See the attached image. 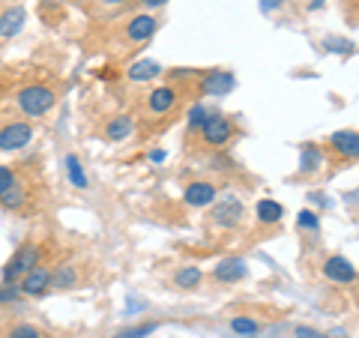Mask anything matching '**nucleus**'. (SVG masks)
Segmentation results:
<instances>
[{"label": "nucleus", "mask_w": 359, "mask_h": 338, "mask_svg": "<svg viewBox=\"0 0 359 338\" xmlns=\"http://www.w3.org/2000/svg\"><path fill=\"white\" fill-rule=\"evenodd\" d=\"M15 105H18V111L25 117L39 120V117L48 114L54 105H57V93H54L48 84H27V87H21L15 93Z\"/></svg>", "instance_id": "obj_1"}, {"label": "nucleus", "mask_w": 359, "mask_h": 338, "mask_svg": "<svg viewBox=\"0 0 359 338\" xmlns=\"http://www.w3.org/2000/svg\"><path fill=\"white\" fill-rule=\"evenodd\" d=\"M237 135H240L237 120L228 117V114H216V111H210V117L204 123V129L198 132V138L210 150H224V147H231Z\"/></svg>", "instance_id": "obj_2"}, {"label": "nucleus", "mask_w": 359, "mask_h": 338, "mask_svg": "<svg viewBox=\"0 0 359 338\" xmlns=\"http://www.w3.org/2000/svg\"><path fill=\"white\" fill-rule=\"evenodd\" d=\"M36 264H42L39 243H21L15 249V255L9 257V264L4 266V285H15V281H21V276L30 273Z\"/></svg>", "instance_id": "obj_3"}, {"label": "nucleus", "mask_w": 359, "mask_h": 338, "mask_svg": "<svg viewBox=\"0 0 359 338\" xmlns=\"http://www.w3.org/2000/svg\"><path fill=\"white\" fill-rule=\"evenodd\" d=\"M159 15L156 13H135L126 25H123L120 30V36L126 45H147L153 36H156V30H159Z\"/></svg>", "instance_id": "obj_4"}, {"label": "nucleus", "mask_w": 359, "mask_h": 338, "mask_svg": "<svg viewBox=\"0 0 359 338\" xmlns=\"http://www.w3.org/2000/svg\"><path fill=\"white\" fill-rule=\"evenodd\" d=\"M33 141V126L27 120H9L0 126V153H21Z\"/></svg>", "instance_id": "obj_5"}, {"label": "nucleus", "mask_w": 359, "mask_h": 338, "mask_svg": "<svg viewBox=\"0 0 359 338\" xmlns=\"http://www.w3.org/2000/svg\"><path fill=\"white\" fill-rule=\"evenodd\" d=\"M327 153L339 162H356L359 159V132L356 129H339L327 138Z\"/></svg>", "instance_id": "obj_6"}, {"label": "nucleus", "mask_w": 359, "mask_h": 338, "mask_svg": "<svg viewBox=\"0 0 359 338\" xmlns=\"http://www.w3.org/2000/svg\"><path fill=\"white\" fill-rule=\"evenodd\" d=\"M180 102V90L174 84H162V87H153L147 99H144V111L150 117H168Z\"/></svg>", "instance_id": "obj_7"}, {"label": "nucleus", "mask_w": 359, "mask_h": 338, "mask_svg": "<svg viewBox=\"0 0 359 338\" xmlns=\"http://www.w3.org/2000/svg\"><path fill=\"white\" fill-rule=\"evenodd\" d=\"M243 219H245V207L237 198L219 201V204H212V210H210V224L219 231H233Z\"/></svg>", "instance_id": "obj_8"}, {"label": "nucleus", "mask_w": 359, "mask_h": 338, "mask_svg": "<svg viewBox=\"0 0 359 338\" xmlns=\"http://www.w3.org/2000/svg\"><path fill=\"white\" fill-rule=\"evenodd\" d=\"M320 269H323V278L332 281V285H353V281L359 278L356 266L347 261L344 255H330L327 261H323Z\"/></svg>", "instance_id": "obj_9"}, {"label": "nucleus", "mask_w": 359, "mask_h": 338, "mask_svg": "<svg viewBox=\"0 0 359 338\" xmlns=\"http://www.w3.org/2000/svg\"><path fill=\"white\" fill-rule=\"evenodd\" d=\"M216 198H219V189H216V183H210V180H192V183L183 189V201L195 210L212 207Z\"/></svg>", "instance_id": "obj_10"}, {"label": "nucleus", "mask_w": 359, "mask_h": 338, "mask_svg": "<svg viewBox=\"0 0 359 338\" xmlns=\"http://www.w3.org/2000/svg\"><path fill=\"white\" fill-rule=\"evenodd\" d=\"M18 288H21V294H25V297H42V294H48V290H51V266L36 264L30 273L21 276Z\"/></svg>", "instance_id": "obj_11"}, {"label": "nucleus", "mask_w": 359, "mask_h": 338, "mask_svg": "<svg viewBox=\"0 0 359 338\" xmlns=\"http://www.w3.org/2000/svg\"><path fill=\"white\" fill-rule=\"evenodd\" d=\"M245 276H249V266H245V261H240V257H224V261H219L216 269H212V278H216L219 285H237Z\"/></svg>", "instance_id": "obj_12"}, {"label": "nucleus", "mask_w": 359, "mask_h": 338, "mask_svg": "<svg viewBox=\"0 0 359 338\" xmlns=\"http://www.w3.org/2000/svg\"><path fill=\"white\" fill-rule=\"evenodd\" d=\"M282 216H285V207L273 198H261L255 204V222L261 224V228H278V224H282Z\"/></svg>", "instance_id": "obj_13"}, {"label": "nucleus", "mask_w": 359, "mask_h": 338, "mask_svg": "<svg viewBox=\"0 0 359 338\" xmlns=\"http://www.w3.org/2000/svg\"><path fill=\"white\" fill-rule=\"evenodd\" d=\"M231 87H233V75L224 69H212L201 78V93H207V96H224Z\"/></svg>", "instance_id": "obj_14"}, {"label": "nucleus", "mask_w": 359, "mask_h": 338, "mask_svg": "<svg viewBox=\"0 0 359 338\" xmlns=\"http://www.w3.org/2000/svg\"><path fill=\"white\" fill-rule=\"evenodd\" d=\"M81 281V273H78L75 264H60L51 269V290H72Z\"/></svg>", "instance_id": "obj_15"}, {"label": "nucleus", "mask_w": 359, "mask_h": 338, "mask_svg": "<svg viewBox=\"0 0 359 338\" xmlns=\"http://www.w3.org/2000/svg\"><path fill=\"white\" fill-rule=\"evenodd\" d=\"M25 27V9L21 6H9L0 13V39H13L15 33Z\"/></svg>", "instance_id": "obj_16"}, {"label": "nucleus", "mask_w": 359, "mask_h": 338, "mask_svg": "<svg viewBox=\"0 0 359 338\" xmlns=\"http://www.w3.org/2000/svg\"><path fill=\"white\" fill-rule=\"evenodd\" d=\"M162 75V66L156 63V60H138V63H132L129 69H126V78L132 84H144V81H156V78Z\"/></svg>", "instance_id": "obj_17"}, {"label": "nucleus", "mask_w": 359, "mask_h": 338, "mask_svg": "<svg viewBox=\"0 0 359 338\" xmlns=\"http://www.w3.org/2000/svg\"><path fill=\"white\" fill-rule=\"evenodd\" d=\"M27 198H30V191H27V186L21 183V177L15 180V186L6 191V195H0V207L4 210H13V212H21L27 207Z\"/></svg>", "instance_id": "obj_18"}, {"label": "nucleus", "mask_w": 359, "mask_h": 338, "mask_svg": "<svg viewBox=\"0 0 359 338\" xmlns=\"http://www.w3.org/2000/svg\"><path fill=\"white\" fill-rule=\"evenodd\" d=\"M201 285H204V273H201L198 266H180L174 273V288L177 290H198Z\"/></svg>", "instance_id": "obj_19"}, {"label": "nucleus", "mask_w": 359, "mask_h": 338, "mask_svg": "<svg viewBox=\"0 0 359 338\" xmlns=\"http://www.w3.org/2000/svg\"><path fill=\"white\" fill-rule=\"evenodd\" d=\"M323 168V150L318 144H306L299 150V174H314Z\"/></svg>", "instance_id": "obj_20"}, {"label": "nucleus", "mask_w": 359, "mask_h": 338, "mask_svg": "<svg viewBox=\"0 0 359 338\" xmlns=\"http://www.w3.org/2000/svg\"><path fill=\"white\" fill-rule=\"evenodd\" d=\"M132 132H135V120H132L129 114H117V117L108 120L105 138H108V141H123V138H129Z\"/></svg>", "instance_id": "obj_21"}, {"label": "nucleus", "mask_w": 359, "mask_h": 338, "mask_svg": "<svg viewBox=\"0 0 359 338\" xmlns=\"http://www.w3.org/2000/svg\"><path fill=\"white\" fill-rule=\"evenodd\" d=\"M297 231L302 236H309V243H314L320 236V216L314 210H302L297 216Z\"/></svg>", "instance_id": "obj_22"}, {"label": "nucleus", "mask_w": 359, "mask_h": 338, "mask_svg": "<svg viewBox=\"0 0 359 338\" xmlns=\"http://www.w3.org/2000/svg\"><path fill=\"white\" fill-rule=\"evenodd\" d=\"M66 174H69V180H72L75 189H87V186H90V180H87L84 168H81V159H78L75 153L66 156Z\"/></svg>", "instance_id": "obj_23"}, {"label": "nucleus", "mask_w": 359, "mask_h": 338, "mask_svg": "<svg viewBox=\"0 0 359 338\" xmlns=\"http://www.w3.org/2000/svg\"><path fill=\"white\" fill-rule=\"evenodd\" d=\"M207 117H210V111L204 105H192V108H189V138H195V135L204 129Z\"/></svg>", "instance_id": "obj_24"}, {"label": "nucleus", "mask_w": 359, "mask_h": 338, "mask_svg": "<svg viewBox=\"0 0 359 338\" xmlns=\"http://www.w3.org/2000/svg\"><path fill=\"white\" fill-rule=\"evenodd\" d=\"M231 332H237V335H257V332H261V323L252 320V318H231Z\"/></svg>", "instance_id": "obj_25"}, {"label": "nucleus", "mask_w": 359, "mask_h": 338, "mask_svg": "<svg viewBox=\"0 0 359 338\" xmlns=\"http://www.w3.org/2000/svg\"><path fill=\"white\" fill-rule=\"evenodd\" d=\"M159 330V323H141V326H129V330H123V332H117L114 338H147L150 332H156Z\"/></svg>", "instance_id": "obj_26"}, {"label": "nucleus", "mask_w": 359, "mask_h": 338, "mask_svg": "<svg viewBox=\"0 0 359 338\" xmlns=\"http://www.w3.org/2000/svg\"><path fill=\"white\" fill-rule=\"evenodd\" d=\"M6 338H42V332L33 323H15V326H9Z\"/></svg>", "instance_id": "obj_27"}, {"label": "nucleus", "mask_w": 359, "mask_h": 338, "mask_svg": "<svg viewBox=\"0 0 359 338\" xmlns=\"http://www.w3.org/2000/svg\"><path fill=\"white\" fill-rule=\"evenodd\" d=\"M15 180H18V171H15V168L0 165V195H6V191L15 186Z\"/></svg>", "instance_id": "obj_28"}, {"label": "nucleus", "mask_w": 359, "mask_h": 338, "mask_svg": "<svg viewBox=\"0 0 359 338\" xmlns=\"http://www.w3.org/2000/svg\"><path fill=\"white\" fill-rule=\"evenodd\" d=\"M135 4H138V6L144 9V13H150V9H162V6L168 4V0H135Z\"/></svg>", "instance_id": "obj_29"}, {"label": "nucleus", "mask_w": 359, "mask_h": 338, "mask_svg": "<svg viewBox=\"0 0 359 338\" xmlns=\"http://www.w3.org/2000/svg\"><path fill=\"white\" fill-rule=\"evenodd\" d=\"M297 338H323V335L314 332L311 326H297Z\"/></svg>", "instance_id": "obj_30"}, {"label": "nucleus", "mask_w": 359, "mask_h": 338, "mask_svg": "<svg viewBox=\"0 0 359 338\" xmlns=\"http://www.w3.org/2000/svg\"><path fill=\"white\" fill-rule=\"evenodd\" d=\"M96 4H102V6H120V4H126V0H96Z\"/></svg>", "instance_id": "obj_31"}, {"label": "nucleus", "mask_w": 359, "mask_h": 338, "mask_svg": "<svg viewBox=\"0 0 359 338\" xmlns=\"http://www.w3.org/2000/svg\"><path fill=\"white\" fill-rule=\"evenodd\" d=\"M282 4H285V0H264V6H266V9H273V6H282Z\"/></svg>", "instance_id": "obj_32"}]
</instances>
